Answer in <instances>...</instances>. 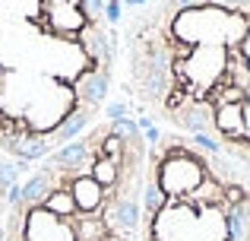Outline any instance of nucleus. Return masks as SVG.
<instances>
[{
	"mask_svg": "<svg viewBox=\"0 0 250 241\" xmlns=\"http://www.w3.org/2000/svg\"><path fill=\"white\" fill-rule=\"evenodd\" d=\"M121 92L143 124L250 175V0H143L121 22Z\"/></svg>",
	"mask_w": 250,
	"mask_h": 241,
	"instance_id": "f257e3e1",
	"label": "nucleus"
},
{
	"mask_svg": "<svg viewBox=\"0 0 250 241\" xmlns=\"http://www.w3.org/2000/svg\"><path fill=\"white\" fill-rule=\"evenodd\" d=\"M117 0H0V155H51L104 118L121 76Z\"/></svg>",
	"mask_w": 250,
	"mask_h": 241,
	"instance_id": "f03ea898",
	"label": "nucleus"
},
{
	"mask_svg": "<svg viewBox=\"0 0 250 241\" xmlns=\"http://www.w3.org/2000/svg\"><path fill=\"white\" fill-rule=\"evenodd\" d=\"M146 124L104 114L16 175L3 241H140Z\"/></svg>",
	"mask_w": 250,
	"mask_h": 241,
	"instance_id": "7ed1b4c3",
	"label": "nucleus"
},
{
	"mask_svg": "<svg viewBox=\"0 0 250 241\" xmlns=\"http://www.w3.org/2000/svg\"><path fill=\"white\" fill-rule=\"evenodd\" d=\"M140 241H247L250 175L215 149L149 127Z\"/></svg>",
	"mask_w": 250,
	"mask_h": 241,
	"instance_id": "20e7f679",
	"label": "nucleus"
},
{
	"mask_svg": "<svg viewBox=\"0 0 250 241\" xmlns=\"http://www.w3.org/2000/svg\"><path fill=\"white\" fill-rule=\"evenodd\" d=\"M0 162H3V155H0ZM13 181H16V175L6 172V168L0 165V241H3V216H6V200H10Z\"/></svg>",
	"mask_w": 250,
	"mask_h": 241,
	"instance_id": "39448f33",
	"label": "nucleus"
},
{
	"mask_svg": "<svg viewBox=\"0 0 250 241\" xmlns=\"http://www.w3.org/2000/svg\"><path fill=\"white\" fill-rule=\"evenodd\" d=\"M247 241H250V219H247Z\"/></svg>",
	"mask_w": 250,
	"mask_h": 241,
	"instance_id": "423d86ee",
	"label": "nucleus"
}]
</instances>
